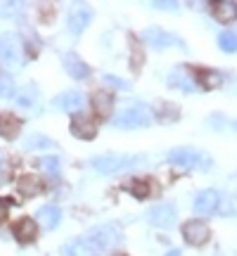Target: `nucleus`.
<instances>
[{"label": "nucleus", "mask_w": 237, "mask_h": 256, "mask_svg": "<svg viewBox=\"0 0 237 256\" xmlns=\"http://www.w3.org/2000/svg\"><path fill=\"white\" fill-rule=\"evenodd\" d=\"M142 162H145L142 156H133V154H102L92 159V166L104 176H114V174H124V171L142 164Z\"/></svg>", "instance_id": "obj_1"}, {"label": "nucleus", "mask_w": 237, "mask_h": 256, "mask_svg": "<svg viewBox=\"0 0 237 256\" xmlns=\"http://www.w3.org/2000/svg\"><path fill=\"white\" fill-rule=\"evenodd\" d=\"M168 162L174 166L180 168H202V171H209L211 168V156L200 152V150H192V147H176L168 152Z\"/></svg>", "instance_id": "obj_2"}, {"label": "nucleus", "mask_w": 237, "mask_h": 256, "mask_svg": "<svg viewBox=\"0 0 237 256\" xmlns=\"http://www.w3.org/2000/svg\"><path fill=\"white\" fill-rule=\"evenodd\" d=\"M95 252H112L121 244V232L116 226H100V228H92L88 240H86Z\"/></svg>", "instance_id": "obj_3"}, {"label": "nucleus", "mask_w": 237, "mask_h": 256, "mask_svg": "<svg viewBox=\"0 0 237 256\" xmlns=\"http://www.w3.org/2000/svg\"><path fill=\"white\" fill-rule=\"evenodd\" d=\"M152 124V110L145 104H136V107H128L114 119L116 128H145Z\"/></svg>", "instance_id": "obj_4"}, {"label": "nucleus", "mask_w": 237, "mask_h": 256, "mask_svg": "<svg viewBox=\"0 0 237 256\" xmlns=\"http://www.w3.org/2000/svg\"><path fill=\"white\" fill-rule=\"evenodd\" d=\"M182 238H185V242L192 244V247H202V244L209 242L211 230L204 220H188V223L182 226Z\"/></svg>", "instance_id": "obj_5"}, {"label": "nucleus", "mask_w": 237, "mask_h": 256, "mask_svg": "<svg viewBox=\"0 0 237 256\" xmlns=\"http://www.w3.org/2000/svg\"><path fill=\"white\" fill-rule=\"evenodd\" d=\"M176 220H178V214L171 204H156L154 209H150V223L154 226V228H174Z\"/></svg>", "instance_id": "obj_6"}, {"label": "nucleus", "mask_w": 237, "mask_h": 256, "mask_svg": "<svg viewBox=\"0 0 237 256\" xmlns=\"http://www.w3.org/2000/svg\"><path fill=\"white\" fill-rule=\"evenodd\" d=\"M90 19H92L90 10L83 8V5H76V8L69 12V17H66V26H69V31H72L74 36H81L83 31L88 28Z\"/></svg>", "instance_id": "obj_7"}, {"label": "nucleus", "mask_w": 237, "mask_h": 256, "mask_svg": "<svg viewBox=\"0 0 237 256\" xmlns=\"http://www.w3.org/2000/svg\"><path fill=\"white\" fill-rule=\"evenodd\" d=\"M218 206H220V194L216 190H204L194 200V211L200 216H211V214L218 211Z\"/></svg>", "instance_id": "obj_8"}, {"label": "nucleus", "mask_w": 237, "mask_h": 256, "mask_svg": "<svg viewBox=\"0 0 237 256\" xmlns=\"http://www.w3.org/2000/svg\"><path fill=\"white\" fill-rule=\"evenodd\" d=\"M0 55H2V60H8L12 64L22 62V46H19V40L12 34H5L0 38Z\"/></svg>", "instance_id": "obj_9"}, {"label": "nucleus", "mask_w": 237, "mask_h": 256, "mask_svg": "<svg viewBox=\"0 0 237 256\" xmlns=\"http://www.w3.org/2000/svg\"><path fill=\"white\" fill-rule=\"evenodd\" d=\"M83 104H86V98H83L78 90H69V92H64V95H60V98H55V107H57V110L69 112V114L83 110Z\"/></svg>", "instance_id": "obj_10"}, {"label": "nucleus", "mask_w": 237, "mask_h": 256, "mask_svg": "<svg viewBox=\"0 0 237 256\" xmlns=\"http://www.w3.org/2000/svg\"><path fill=\"white\" fill-rule=\"evenodd\" d=\"M145 40L152 48H171V46H180L178 36L174 34H166L162 28H147L145 31Z\"/></svg>", "instance_id": "obj_11"}, {"label": "nucleus", "mask_w": 237, "mask_h": 256, "mask_svg": "<svg viewBox=\"0 0 237 256\" xmlns=\"http://www.w3.org/2000/svg\"><path fill=\"white\" fill-rule=\"evenodd\" d=\"M14 238H17L22 244H31V242L38 238V223L31 218L17 220V223H14Z\"/></svg>", "instance_id": "obj_12"}, {"label": "nucleus", "mask_w": 237, "mask_h": 256, "mask_svg": "<svg viewBox=\"0 0 237 256\" xmlns=\"http://www.w3.org/2000/svg\"><path fill=\"white\" fill-rule=\"evenodd\" d=\"M64 69L69 72L72 78H88V74H90L88 64L83 62L76 52H66V55H64Z\"/></svg>", "instance_id": "obj_13"}, {"label": "nucleus", "mask_w": 237, "mask_h": 256, "mask_svg": "<svg viewBox=\"0 0 237 256\" xmlns=\"http://www.w3.org/2000/svg\"><path fill=\"white\" fill-rule=\"evenodd\" d=\"M211 12H214L216 22H220V24H230V22H235L237 19V2H232V0H220V2H214Z\"/></svg>", "instance_id": "obj_14"}, {"label": "nucleus", "mask_w": 237, "mask_h": 256, "mask_svg": "<svg viewBox=\"0 0 237 256\" xmlns=\"http://www.w3.org/2000/svg\"><path fill=\"white\" fill-rule=\"evenodd\" d=\"M112 107H114V98H112L110 90H98L92 95V110H95L98 116L107 119L112 114Z\"/></svg>", "instance_id": "obj_15"}, {"label": "nucleus", "mask_w": 237, "mask_h": 256, "mask_svg": "<svg viewBox=\"0 0 237 256\" xmlns=\"http://www.w3.org/2000/svg\"><path fill=\"white\" fill-rule=\"evenodd\" d=\"M72 133L78 138V140H92V138L98 136V128H95V124H92L90 119L76 116V119L72 121Z\"/></svg>", "instance_id": "obj_16"}, {"label": "nucleus", "mask_w": 237, "mask_h": 256, "mask_svg": "<svg viewBox=\"0 0 237 256\" xmlns=\"http://www.w3.org/2000/svg\"><path fill=\"white\" fill-rule=\"evenodd\" d=\"M19 130H22V121L14 116V114H0V136L5 138V140H14L19 136Z\"/></svg>", "instance_id": "obj_17"}, {"label": "nucleus", "mask_w": 237, "mask_h": 256, "mask_svg": "<svg viewBox=\"0 0 237 256\" xmlns=\"http://www.w3.org/2000/svg\"><path fill=\"white\" fill-rule=\"evenodd\" d=\"M17 188H19V194H22V197L31 200V197H36V194L43 192V180H40L38 176H24V178L19 180Z\"/></svg>", "instance_id": "obj_18"}, {"label": "nucleus", "mask_w": 237, "mask_h": 256, "mask_svg": "<svg viewBox=\"0 0 237 256\" xmlns=\"http://www.w3.org/2000/svg\"><path fill=\"white\" fill-rule=\"evenodd\" d=\"M60 220H62V211H60V206H43V209L38 211V223H43L48 230L57 228Z\"/></svg>", "instance_id": "obj_19"}, {"label": "nucleus", "mask_w": 237, "mask_h": 256, "mask_svg": "<svg viewBox=\"0 0 237 256\" xmlns=\"http://www.w3.org/2000/svg\"><path fill=\"white\" fill-rule=\"evenodd\" d=\"M168 83H171V86H178V88H182L185 92H192V90H194V81H192L190 76H188V72H185V69H176V72L168 76Z\"/></svg>", "instance_id": "obj_20"}, {"label": "nucleus", "mask_w": 237, "mask_h": 256, "mask_svg": "<svg viewBox=\"0 0 237 256\" xmlns=\"http://www.w3.org/2000/svg\"><path fill=\"white\" fill-rule=\"evenodd\" d=\"M218 46L223 52H237V34L235 31H223L218 36Z\"/></svg>", "instance_id": "obj_21"}, {"label": "nucleus", "mask_w": 237, "mask_h": 256, "mask_svg": "<svg viewBox=\"0 0 237 256\" xmlns=\"http://www.w3.org/2000/svg\"><path fill=\"white\" fill-rule=\"evenodd\" d=\"M66 256H98V252L88 244V242H74L72 247L66 249Z\"/></svg>", "instance_id": "obj_22"}, {"label": "nucleus", "mask_w": 237, "mask_h": 256, "mask_svg": "<svg viewBox=\"0 0 237 256\" xmlns=\"http://www.w3.org/2000/svg\"><path fill=\"white\" fill-rule=\"evenodd\" d=\"M22 10V2H14V0H2L0 2V17L2 19H14Z\"/></svg>", "instance_id": "obj_23"}, {"label": "nucleus", "mask_w": 237, "mask_h": 256, "mask_svg": "<svg viewBox=\"0 0 237 256\" xmlns=\"http://www.w3.org/2000/svg\"><path fill=\"white\" fill-rule=\"evenodd\" d=\"M43 147H55V142L46 136H28L26 138V150H43Z\"/></svg>", "instance_id": "obj_24"}, {"label": "nucleus", "mask_w": 237, "mask_h": 256, "mask_svg": "<svg viewBox=\"0 0 237 256\" xmlns=\"http://www.w3.org/2000/svg\"><path fill=\"white\" fill-rule=\"evenodd\" d=\"M220 81H223V78H220L216 72H202L200 74V83L204 86V90H214L216 86H220Z\"/></svg>", "instance_id": "obj_25"}, {"label": "nucleus", "mask_w": 237, "mask_h": 256, "mask_svg": "<svg viewBox=\"0 0 237 256\" xmlns=\"http://www.w3.org/2000/svg\"><path fill=\"white\" fill-rule=\"evenodd\" d=\"M38 166H40L48 176H57V174H60V159H57V156H43V159L38 162Z\"/></svg>", "instance_id": "obj_26"}, {"label": "nucleus", "mask_w": 237, "mask_h": 256, "mask_svg": "<svg viewBox=\"0 0 237 256\" xmlns=\"http://www.w3.org/2000/svg\"><path fill=\"white\" fill-rule=\"evenodd\" d=\"M0 98H14V81L8 74H0Z\"/></svg>", "instance_id": "obj_27"}, {"label": "nucleus", "mask_w": 237, "mask_h": 256, "mask_svg": "<svg viewBox=\"0 0 237 256\" xmlns=\"http://www.w3.org/2000/svg\"><path fill=\"white\" fill-rule=\"evenodd\" d=\"M128 190L133 192V197H138V200H145L147 194H150V188H147V183H142V180H133V183L128 185Z\"/></svg>", "instance_id": "obj_28"}, {"label": "nucleus", "mask_w": 237, "mask_h": 256, "mask_svg": "<svg viewBox=\"0 0 237 256\" xmlns=\"http://www.w3.org/2000/svg\"><path fill=\"white\" fill-rule=\"evenodd\" d=\"M162 121H174L178 119V110H176V104H164V112H162Z\"/></svg>", "instance_id": "obj_29"}, {"label": "nucleus", "mask_w": 237, "mask_h": 256, "mask_svg": "<svg viewBox=\"0 0 237 256\" xmlns=\"http://www.w3.org/2000/svg\"><path fill=\"white\" fill-rule=\"evenodd\" d=\"M104 83H110V86H114V88H124V90L130 88V83L128 81H121V78H114V76H104Z\"/></svg>", "instance_id": "obj_30"}, {"label": "nucleus", "mask_w": 237, "mask_h": 256, "mask_svg": "<svg viewBox=\"0 0 237 256\" xmlns=\"http://www.w3.org/2000/svg\"><path fill=\"white\" fill-rule=\"evenodd\" d=\"M34 98H36V90H34V88H28V92H24V95L19 98V104H22V107H28V104L34 102Z\"/></svg>", "instance_id": "obj_31"}, {"label": "nucleus", "mask_w": 237, "mask_h": 256, "mask_svg": "<svg viewBox=\"0 0 237 256\" xmlns=\"http://www.w3.org/2000/svg\"><path fill=\"white\" fill-rule=\"evenodd\" d=\"M154 8H159V10H178V2H174V0H156Z\"/></svg>", "instance_id": "obj_32"}, {"label": "nucleus", "mask_w": 237, "mask_h": 256, "mask_svg": "<svg viewBox=\"0 0 237 256\" xmlns=\"http://www.w3.org/2000/svg\"><path fill=\"white\" fill-rule=\"evenodd\" d=\"M10 206H12V202H10V200H0V220H5V218H8Z\"/></svg>", "instance_id": "obj_33"}, {"label": "nucleus", "mask_w": 237, "mask_h": 256, "mask_svg": "<svg viewBox=\"0 0 237 256\" xmlns=\"http://www.w3.org/2000/svg\"><path fill=\"white\" fill-rule=\"evenodd\" d=\"M166 256H180V252H168Z\"/></svg>", "instance_id": "obj_34"}, {"label": "nucleus", "mask_w": 237, "mask_h": 256, "mask_svg": "<svg viewBox=\"0 0 237 256\" xmlns=\"http://www.w3.org/2000/svg\"><path fill=\"white\" fill-rule=\"evenodd\" d=\"M0 166H2V154H0Z\"/></svg>", "instance_id": "obj_35"}]
</instances>
